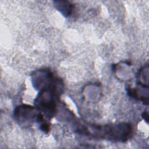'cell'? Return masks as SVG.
Returning a JSON list of instances; mask_svg holds the SVG:
<instances>
[{
	"mask_svg": "<svg viewBox=\"0 0 149 149\" xmlns=\"http://www.w3.org/2000/svg\"><path fill=\"white\" fill-rule=\"evenodd\" d=\"M79 134L90 136L97 139H106L113 141L125 142L127 140L132 133V128L128 123L111 124L105 125H87L79 127Z\"/></svg>",
	"mask_w": 149,
	"mask_h": 149,
	"instance_id": "cell-1",
	"label": "cell"
},
{
	"mask_svg": "<svg viewBox=\"0 0 149 149\" xmlns=\"http://www.w3.org/2000/svg\"><path fill=\"white\" fill-rule=\"evenodd\" d=\"M142 116H143V117L144 118V120H145L147 122H148V113L144 112L143 113V114Z\"/></svg>",
	"mask_w": 149,
	"mask_h": 149,
	"instance_id": "cell-3",
	"label": "cell"
},
{
	"mask_svg": "<svg viewBox=\"0 0 149 149\" xmlns=\"http://www.w3.org/2000/svg\"><path fill=\"white\" fill-rule=\"evenodd\" d=\"M35 108L31 106L22 105L17 107L13 113L15 119L19 123H26L36 120L37 122L42 123L45 121L41 113H38Z\"/></svg>",
	"mask_w": 149,
	"mask_h": 149,
	"instance_id": "cell-2",
	"label": "cell"
}]
</instances>
